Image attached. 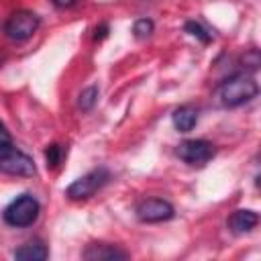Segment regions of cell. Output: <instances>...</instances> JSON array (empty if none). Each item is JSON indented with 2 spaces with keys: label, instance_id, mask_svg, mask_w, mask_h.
Here are the masks:
<instances>
[{
  "label": "cell",
  "instance_id": "6da1fadb",
  "mask_svg": "<svg viewBox=\"0 0 261 261\" xmlns=\"http://www.w3.org/2000/svg\"><path fill=\"white\" fill-rule=\"evenodd\" d=\"M259 94V84L251 73L239 71L226 77L224 82L218 84L214 96L220 106L224 108H239L247 102H251Z\"/></svg>",
  "mask_w": 261,
  "mask_h": 261
},
{
  "label": "cell",
  "instance_id": "7a4b0ae2",
  "mask_svg": "<svg viewBox=\"0 0 261 261\" xmlns=\"http://www.w3.org/2000/svg\"><path fill=\"white\" fill-rule=\"evenodd\" d=\"M41 214V204L33 194H20L16 196L2 212V218L8 226L14 228H24L37 222Z\"/></svg>",
  "mask_w": 261,
  "mask_h": 261
},
{
  "label": "cell",
  "instance_id": "3957f363",
  "mask_svg": "<svg viewBox=\"0 0 261 261\" xmlns=\"http://www.w3.org/2000/svg\"><path fill=\"white\" fill-rule=\"evenodd\" d=\"M41 24V16L33 10H14L4 22H2V33L6 39L14 43H22L31 39Z\"/></svg>",
  "mask_w": 261,
  "mask_h": 261
},
{
  "label": "cell",
  "instance_id": "277c9868",
  "mask_svg": "<svg viewBox=\"0 0 261 261\" xmlns=\"http://www.w3.org/2000/svg\"><path fill=\"white\" fill-rule=\"evenodd\" d=\"M110 181V171L106 167H96L92 171H88L86 175L77 177L75 181H71L67 188H65V196L73 202H82V200H88L92 198L98 190H102L106 184Z\"/></svg>",
  "mask_w": 261,
  "mask_h": 261
},
{
  "label": "cell",
  "instance_id": "5b68a950",
  "mask_svg": "<svg viewBox=\"0 0 261 261\" xmlns=\"http://www.w3.org/2000/svg\"><path fill=\"white\" fill-rule=\"evenodd\" d=\"M0 171L10 173V175L31 177L37 173V167H35V161L27 153L16 149L12 143H4L0 145Z\"/></svg>",
  "mask_w": 261,
  "mask_h": 261
},
{
  "label": "cell",
  "instance_id": "8992f818",
  "mask_svg": "<svg viewBox=\"0 0 261 261\" xmlns=\"http://www.w3.org/2000/svg\"><path fill=\"white\" fill-rule=\"evenodd\" d=\"M175 153L188 165H204L216 155V147L206 139H188L177 145Z\"/></svg>",
  "mask_w": 261,
  "mask_h": 261
},
{
  "label": "cell",
  "instance_id": "52a82bcc",
  "mask_svg": "<svg viewBox=\"0 0 261 261\" xmlns=\"http://www.w3.org/2000/svg\"><path fill=\"white\" fill-rule=\"evenodd\" d=\"M137 218L141 222H147V224H153V222H165V220H171L175 210L173 206L163 200V198H149V200H143L139 206H137Z\"/></svg>",
  "mask_w": 261,
  "mask_h": 261
},
{
  "label": "cell",
  "instance_id": "ba28073f",
  "mask_svg": "<svg viewBox=\"0 0 261 261\" xmlns=\"http://www.w3.org/2000/svg\"><path fill=\"white\" fill-rule=\"evenodd\" d=\"M82 257L88 261H118V259H128V253L110 243H90L84 249Z\"/></svg>",
  "mask_w": 261,
  "mask_h": 261
},
{
  "label": "cell",
  "instance_id": "9c48e42d",
  "mask_svg": "<svg viewBox=\"0 0 261 261\" xmlns=\"http://www.w3.org/2000/svg\"><path fill=\"white\" fill-rule=\"evenodd\" d=\"M259 222V214L255 210H249V208H241V210H234L228 218V228L234 232V234H245V232H251Z\"/></svg>",
  "mask_w": 261,
  "mask_h": 261
},
{
  "label": "cell",
  "instance_id": "30bf717a",
  "mask_svg": "<svg viewBox=\"0 0 261 261\" xmlns=\"http://www.w3.org/2000/svg\"><path fill=\"white\" fill-rule=\"evenodd\" d=\"M12 255L14 259H22V261H45L49 257V249L45 247L43 241H31L14 249Z\"/></svg>",
  "mask_w": 261,
  "mask_h": 261
},
{
  "label": "cell",
  "instance_id": "8fae6325",
  "mask_svg": "<svg viewBox=\"0 0 261 261\" xmlns=\"http://www.w3.org/2000/svg\"><path fill=\"white\" fill-rule=\"evenodd\" d=\"M171 122H173V126L179 133H190L196 126V122H198V112L192 106H188V104L186 106H179V108L173 110Z\"/></svg>",
  "mask_w": 261,
  "mask_h": 261
},
{
  "label": "cell",
  "instance_id": "7c38bea8",
  "mask_svg": "<svg viewBox=\"0 0 261 261\" xmlns=\"http://www.w3.org/2000/svg\"><path fill=\"white\" fill-rule=\"evenodd\" d=\"M98 94H100V90H98L96 86L84 88V90L80 92V96H77V108L84 110V112L92 110V108L96 106V102H98Z\"/></svg>",
  "mask_w": 261,
  "mask_h": 261
},
{
  "label": "cell",
  "instance_id": "4fadbf2b",
  "mask_svg": "<svg viewBox=\"0 0 261 261\" xmlns=\"http://www.w3.org/2000/svg\"><path fill=\"white\" fill-rule=\"evenodd\" d=\"M184 31H186L188 35H192L194 39H198L200 43H210V41H212V33H210L202 22H198V20H188V22L184 24Z\"/></svg>",
  "mask_w": 261,
  "mask_h": 261
},
{
  "label": "cell",
  "instance_id": "5bb4252c",
  "mask_svg": "<svg viewBox=\"0 0 261 261\" xmlns=\"http://www.w3.org/2000/svg\"><path fill=\"white\" fill-rule=\"evenodd\" d=\"M63 155H65V149L57 143H51L47 145L45 149V161H47V167H57L61 161H63Z\"/></svg>",
  "mask_w": 261,
  "mask_h": 261
},
{
  "label": "cell",
  "instance_id": "9a60e30c",
  "mask_svg": "<svg viewBox=\"0 0 261 261\" xmlns=\"http://www.w3.org/2000/svg\"><path fill=\"white\" fill-rule=\"evenodd\" d=\"M153 31H155V22L151 18H137L133 24V35L137 39H147V37H151Z\"/></svg>",
  "mask_w": 261,
  "mask_h": 261
},
{
  "label": "cell",
  "instance_id": "2e32d148",
  "mask_svg": "<svg viewBox=\"0 0 261 261\" xmlns=\"http://www.w3.org/2000/svg\"><path fill=\"white\" fill-rule=\"evenodd\" d=\"M108 33H110L108 22H100V24L94 29V39H96V41H102V39H106V37H108Z\"/></svg>",
  "mask_w": 261,
  "mask_h": 261
},
{
  "label": "cell",
  "instance_id": "e0dca14e",
  "mask_svg": "<svg viewBox=\"0 0 261 261\" xmlns=\"http://www.w3.org/2000/svg\"><path fill=\"white\" fill-rule=\"evenodd\" d=\"M245 65H249L251 69H257V65H259V53H257V49H251L245 55Z\"/></svg>",
  "mask_w": 261,
  "mask_h": 261
},
{
  "label": "cell",
  "instance_id": "ac0fdd59",
  "mask_svg": "<svg viewBox=\"0 0 261 261\" xmlns=\"http://www.w3.org/2000/svg\"><path fill=\"white\" fill-rule=\"evenodd\" d=\"M51 2H53V6L59 8V10H67V8H73V6L80 4V0H51Z\"/></svg>",
  "mask_w": 261,
  "mask_h": 261
},
{
  "label": "cell",
  "instance_id": "d6986e66",
  "mask_svg": "<svg viewBox=\"0 0 261 261\" xmlns=\"http://www.w3.org/2000/svg\"><path fill=\"white\" fill-rule=\"evenodd\" d=\"M4 143H12V137H10V133L6 130L4 122L0 120V145H4Z\"/></svg>",
  "mask_w": 261,
  "mask_h": 261
}]
</instances>
